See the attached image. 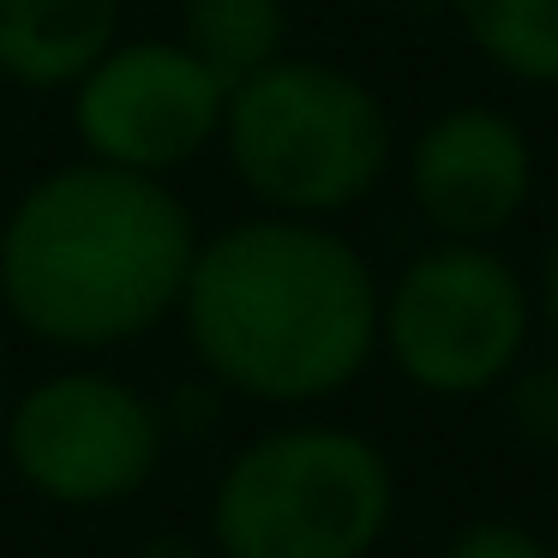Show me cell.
<instances>
[{"instance_id": "cell-1", "label": "cell", "mask_w": 558, "mask_h": 558, "mask_svg": "<svg viewBox=\"0 0 558 558\" xmlns=\"http://www.w3.org/2000/svg\"><path fill=\"white\" fill-rule=\"evenodd\" d=\"M378 289L337 222L253 210L198 234L174 325L210 390L306 414L378 361Z\"/></svg>"}, {"instance_id": "cell-2", "label": "cell", "mask_w": 558, "mask_h": 558, "mask_svg": "<svg viewBox=\"0 0 558 558\" xmlns=\"http://www.w3.org/2000/svg\"><path fill=\"white\" fill-rule=\"evenodd\" d=\"M198 217L157 174L61 162L0 217V313L54 354L133 349L181 306Z\"/></svg>"}, {"instance_id": "cell-3", "label": "cell", "mask_w": 558, "mask_h": 558, "mask_svg": "<svg viewBox=\"0 0 558 558\" xmlns=\"http://www.w3.org/2000/svg\"><path fill=\"white\" fill-rule=\"evenodd\" d=\"M217 145L258 210L313 222H337L342 210L366 205L397 157L378 90L313 54H277L229 85Z\"/></svg>"}, {"instance_id": "cell-4", "label": "cell", "mask_w": 558, "mask_h": 558, "mask_svg": "<svg viewBox=\"0 0 558 558\" xmlns=\"http://www.w3.org/2000/svg\"><path fill=\"white\" fill-rule=\"evenodd\" d=\"M397 522V469L342 421H282L222 462L205 505L217 558H373Z\"/></svg>"}, {"instance_id": "cell-5", "label": "cell", "mask_w": 558, "mask_h": 558, "mask_svg": "<svg viewBox=\"0 0 558 558\" xmlns=\"http://www.w3.org/2000/svg\"><path fill=\"white\" fill-rule=\"evenodd\" d=\"M534 294L486 241H438L378 289V354L409 390L469 402L522 366Z\"/></svg>"}, {"instance_id": "cell-6", "label": "cell", "mask_w": 558, "mask_h": 558, "mask_svg": "<svg viewBox=\"0 0 558 558\" xmlns=\"http://www.w3.org/2000/svg\"><path fill=\"white\" fill-rule=\"evenodd\" d=\"M0 450L37 493L61 510H109L138 498L162 469L169 414L109 366H61L7 402Z\"/></svg>"}, {"instance_id": "cell-7", "label": "cell", "mask_w": 558, "mask_h": 558, "mask_svg": "<svg viewBox=\"0 0 558 558\" xmlns=\"http://www.w3.org/2000/svg\"><path fill=\"white\" fill-rule=\"evenodd\" d=\"M229 85L174 37H114L66 85L78 157L133 174H181L222 133Z\"/></svg>"}, {"instance_id": "cell-8", "label": "cell", "mask_w": 558, "mask_h": 558, "mask_svg": "<svg viewBox=\"0 0 558 558\" xmlns=\"http://www.w3.org/2000/svg\"><path fill=\"white\" fill-rule=\"evenodd\" d=\"M402 181L438 241H493L534 198V145L517 114L457 102L409 138Z\"/></svg>"}, {"instance_id": "cell-9", "label": "cell", "mask_w": 558, "mask_h": 558, "mask_svg": "<svg viewBox=\"0 0 558 558\" xmlns=\"http://www.w3.org/2000/svg\"><path fill=\"white\" fill-rule=\"evenodd\" d=\"M121 37V0H0V78L66 90Z\"/></svg>"}, {"instance_id": "cell-10", "label": "cell", "mask_w": 558, "mask_h": 558, "mask_svg": "<svg viewBox=\"0 0 558 558\" xmlns=\"http://www.w3.org/2000/svg\"><path fill=\"white\" fill-rule=\"evenodd\" d=\"M181 49H193L222 85L289 54V0H181Z\"/></svg>"}, {"instance_id": "cell-11", "label": "cell", "mask_w": 558, "mask_h": 558, "mask_svg": "<svg viewBox=\"0 0 558 558\" xmlns=\"http://www.w3.org/2000/svg\"><path fill=\"white\" fill-rule=\"evenodd\" d=\"M450 13L493 73L558 90V0H450Z\"/></svg>"}, {"instance_id": "cell-12", "label": "cell", "mask_w": 558, "mask_h": 558, "mask_svg": "<svg viewBox=\"0 0 558 558\" xmlns=\"http://www.w3.org/2000/svg\"><path fill=\"white\" fill-rule=\"evenodd\" d=\"M498 390H505L510 433H517L529 450H541V457H558V361L517 366Z\"/></svg>"}, {"instance_id": "cell-13", "label": "cell", "mask_w": 558, "mask_h": 558, "mask_svg": "<svg viewBox=\"0 0 558 558\" xmlns=\"http://www.w3.org/2000/svg\"><path fill=\"white\" fill-rule=\"evenodd\" d=\"M438 558H558V553L510 517H474L438 546Z\"/></svg>"}, {"instance_id": "cell-14", "label": "cell", "mask_w": 558, "mask_h": 558, "mask_svg": "<svg viewBox=\"0 0 558 558\" xmlns=\"http://www.w3.org/2000/svg\"><path fill=\"white\" fill-rule=\"evenodd\" d=\"M529 294H534V318H541V325H546V337L558 342V234L546 241V253H541V270H534Z\"/></svg>"}, {"instance_id": "cell-15", "label": "cell", "mask_w": 558, "mask_h": 558, "mask_svg": "<svg viewBox=\"0 0 558 558\" xmlns=\"http://www.w3.org/2000/svg\"><path fill=\"white\" fill-rule=\"evenodd\" d=\"M7 402H13V397H7V378H0V421H7Z\"/></svg>"}]
</instances>
